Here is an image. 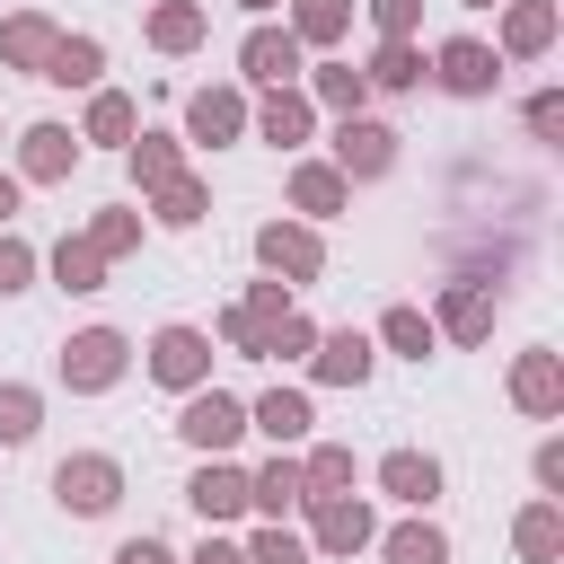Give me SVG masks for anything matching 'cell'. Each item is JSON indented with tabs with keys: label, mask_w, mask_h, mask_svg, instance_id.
<instances>
[{
	"label": "cell",
	"mask_w": 564,
	"mask_h": 564,
	"mask_svg": "<svg viewBox=\"0 0 564 564\" xmlns=\"http://www.w3.org/2000/svg\"><path fill=\"white\" fill-rule=\"evenodd\" d=\"M53 494H62V511L97 520V511H115V502H123V467H115L106 449H79V458H62V467H53Z\"/></svg>",
	"instance_id": "6da1fadb"
},
{
	"label": "cell",
	"mask_w": 564,
	"mask_h": 564,
	"mask_svg": "<svg viewBox=\"0 0 564 564\" xmlns=\"http://www.w3.org/2000/svg\"><path fill=\"white\" fill-rule=\"evenodd\" d=\"M123 352H132V344H123L115 326H79V335L62 344V379H70L79 397H97V388L123 379Z\"/></svg>",
	"instance_id": "7a4b0ae2"
},
{
	"label": "cell",
	"mask_w": 564,
	"mask_h": 564,
	"mask_svg": "<svg viewBox=\"0 0 564 564\" xmlns=\"http://www.w3.org/2000/svg\"><path fill=\"white\" fill-rule=\"evenodd\" d=\"M176 432H185L203 458H220V449L247 432V405H238L229 388H185V414H176Z\"/></svg>",
	"instance_id": "3957f363"
},
{
	"label": "cell",
	"mask_w": 564,
	"mask_h": 564,
	"mask_svg": "<svg viewBox=\"0 0 564 564\" xmlns=\"http://www.w3.org/2000/svg\"><path fill=\"white\" fill-rule=\"evenodd\" d=\"M150 379L159 388H203L212 379V335L203 326H159L150 335Z\"/></svg>",
	"instance_id": "277c9868"
},
{
	"label": "cell",
	"mask_w": 564,
	"mask_h": 564,
	"mask_svg": "<svg viewBox=\"0 0 564 564\" xmlns=\"http://www.w3.org/2000/svg\"><path fill=\"white\" fill-rule=\"evenodd\" d=\"M256 256H264L282 282H317V273H326V247H317V229H300V220H264V229H256Z\"/></svg>",
	"instance_id": "5b68a950"
},
{
	"label": "cell",
	"mask_w": 564,
	"mask_h": 564,
	"mask_svg": "<svg viewBox=\"0 0 564 564\" xmlns=\"http://www.w3.org/2000/svg\"><path fill=\"white\" fill-rule=\"evenodd\" d=\"M432 79L449 88V97H494V79H502V62L476 44V35H449L441 53H432Z\"/></svg>",
	"instance_id": "8992f818"
},
{
	"label": "cell",
	"mask_w": 564,
	"mask_h": 564,
	"mask_svg": "<svg viewBox=\"0 0 564 564\" xmlns=\"http://www.w3.org/2000/svg\"><path fill=\"white\" fill-rule=\"evenodd\" d=\"M335 167H344V176H388V167H397V132L370 123V115H344V123H335Z\"/></svg>",
	"instance_id": "52a82bcc"
},
{
	"label": "cell",
	"mask_w": 564,
	"mask_h": 564,
	"mask_svg": "<svg viewBox=\"0 0 564 564\" xmlns=\"http://www.w3.org/2000/svg\"><path fill=\"white\" fill-rule=\"evenodd\" d=\"M300 502H308V529H317V546H326V555H361V546L379 538V529H370V511H361V502H344V494H300Z\"/></svg>",
	"instance_id": "ba28073f"
},
{
	"label": "cell",
	"mask_w": 564,
	"mask_h": 564,
	"mask_svg": "<svg viewBox=\"0 0 564 564\" xmlns=\"http://www.w3.org/2000/svg\"><path fill=\"white\" fill-rule=\"evenodd\" d=\"M238 70L264 79V88H291V70H300V35H291V26H256V35L238 44Z\"/></svg>",
	"instance_id": "9c48e42d"
},
{
	"label": "cell",
	"mask_w": 564,
	"mask_h": 564,
	"mask_svg": "<svg viewBox=\"0 0 564 564\" xmlns=\"http://www.w3.org/2000/svg\"><path fill=\"white\" fill-rule=\"evenodd\" d=\"M247 132V97L238 88H194L185 97V141H238Z\"/></svg>",
	"instance_id": "30bf717a"
},
{
	"label": "cell",
	"mask_w": 564,
	"mask_h": 564,
	"mask_svg": "<svg viewBox=\"0 0 564 564\" xmlns=\"http://www.w3.org/2000/svg\"><path fill=\"white\" fill-rule=\"evenodd\" d=\"M511 405H520V414H555V405H564V361H555L546 344L511 361Z\"/></svg>",
	"instance_id": "8fae6325"
},
{
	"label": "cell",
	"mask_w": 564,
	"mask_h": 564,
	"mask_svg": "<svg viewBox=\"0 0 564 564\" xmlns=\"http://www.w3.org/2000/svg\"><path fill=\"white\" fill-rule=\"evenodd\" d=\"M546 44H555V0H511L502 9V53L511 62H538Z\"/></svg>",
	"instance_id": "7c38bea8"
},
{
	"label": "cell",
	"mask_w": 564,
	"mask_h": 564,
	"mask_svg": "<svg viewBox=\"0 0 564 564\" xmlns=\"http://www.w3.org/2000/svg\"><path fill=\"white\" fill-rule=\"evenodd\" d=\"M308 370H317L326 388H361V379H370V344H361L352 326H344V335H317V344H308Z\"/></svg>",
	"instance_id": "4fadbf2b"
},
{
	"label": "cell",
	"mask_w": 564,
	"mask_h": 564,
	"mask_svg": "<svg viewBox=\"0 0 564 564\" xmlns=\"http://www.w3.org/2000/svg\"><path fill=\"white\" fill-rule=\"evenodd\" d=\"M185 502H194L203 520H238V511H247V476H238V467H220V458H203V467H194V485H185Z\"/></svg>",
	"instance_id": "5bb4252c"
},
{
	"label": "cell",
	"mask_w": 564,
	"mask_h": 564,
	"mask_svg": "<svg viewBox=\"0 0 564 564\" xmlns=\"http://www.w3.org/2000/svg\"><path fill=\"white\" fill-rule=\"evenodd\" d=\"M97 70H106V44H97V35H53V53H44L35 79H53V88H88Z\"/></svg>",
	"instance_id": "9a60e30c"
},
{
	"label": "cell",
	"mask_w": 564,
	"mask_h": 564,
	"mask_svg": "<svg viewBox=\"0 0 564 564\" xmlns=\"http://www.w3.org/2000/svg\"><path fill=\"white\" fill-rule=\"evenodd\" d=\"M70 159H79V141H70L62 123H26V150H18V176H35V185H53V176H70Z\"/></svg>",
	"instance_id": "2e32d148"
},
{
	"label": "cell",
	"mask_w": 564,
	"mask_h": 564,
	"mask_svg": "<svg viewBox=\"0 0 564 564\" xmlns=\"http://www.w3.org/2000/svg\"><path fill=\"white\" fill-rule=\"evenodd\" d=\"M247 423H256L273 449H291V441H300L317 414H308V397H300V388H273V397H256V405H247Z\"/></svg>",
	"instance_id": "e0dca14e"
},
{
	"label": "cell",
	"mask_w": 564,
	"mask_h": 564,
	"mask_svg": "<svg viewBox=\"0 0 564 564\" xmlns=\"http://www.w3.org/2000/svg\"><path fill=\"white\" fill-rule=\"evenodd\" d=\"M379 485H388L405 511H423V502L441 494V467H432L423 449H388V458H379Z\"/></svg>",
	"instance_id": "ac0fdd59"
},
{
	"label": "cell",
	"mask_w": 564,
	"mask_h": 564,
	"mask_svg": "<svg viewBox=\"0 0 564 564\" xmlns=\"http://www.w3.org/2000/svg\"><path fill=\"white\" fill-rule=\"evenodd\" d=\"M53 35H62L53 18H35V9H18V18L0 26V62H9V70H44V53H53Z\"/></svg>",
	"instance_id": "d6986e66"
},
{
	"label": "cell",
	"mask_w": 564,
	"mask_h": 564,
	"mask_svg": "<svg viewBox=\"0 0 564 564\" xmlns=\"http://www.w3.org/2000/svg\"><path fill=\"white\" fill-rule=\"evenodd\" d=\"M256 132H264L273 150H300V141H308V97H300V88H273V97L256 106Z\"/></svg>",
	"instance_id": "ffe728a7"
},
{
	"label": "cell",
	"mask_w": 564,
	"mask_h": 564,
	"mask_svg": "<svg viewBox=\"0 0 564 564\" xmlns=\"http://www.w3.org/2000/svg\"><path fill=\"white\" fill-rule=\"evenodd\" d=\"M441 326H449L458 344L494 335V291H485V282H449V300H441Z\"/></svg>",
	"instance_id": "44dd1931"
},
{
	"label": "cell",
	"mask_w": 564,
	"mask_h": 564,
	"mask_svg": "<svg viewBox=\"0 0 564 564\" xmlns=\"http://www.w3.org/2000/svg\"><path fill=\"white\" fill-rule=\"evenodd\" d=\"M511 546H520L529 564H555V555H564V511H555V502H529V511L511 520Z\"/></svg>",
	"instance_id": "7402d4cb"
},
{
	"label": "cell",
	"mask_w": 564,
	"mask_h": 564,
	"mask_svg": "<svg viewBox=\"0 0 564 564\" xmlns=\"http://www.w3.org/2000/svg\"><path fill=\"white\" fill-rule=\"evenodd\" d=\"M203 26H212V18H203L194 0H159V9H150V44H159V53H194Z\"/></svg>",
	"instance_id": "603a6c76"
},
{
	"label": "cell",
	"mask_w": 564,
	"mask_h": 564,
	"mask_svg": "<svg viewBox=\"0 0 564 564\" xmlns=\"http://www.w3.org/2000/svg\"><path fill=\"white\" fill-rule=\"evenodd\" d=\"M361 79H370V88H423V53H414V35H379V53H370Z\"/></svg>",
	"instance_id": "cb8c5ba5"
},
{
	"label": "cell",
	"mask_w": 564,
	"mask_h": 564,
	"mask_svg": "<svg viewBox=\"0 0 564 564\" xmlns=\"http://www.w3.org/2000/svg\"><path fill=\"white\" fill-rule=\"evenodd\" d=\"M344 194H352V176H344V167H317V159H308V167H291V203H300V212H317V220H326V212H344Z\"/></svg>",
	"instance_id": "d4e9b609"
},
{
	"label": "cell",
	"mask_w": 564,
	"mask_h": 564,
	"mask_svg": "<svg viewBox=\"0 0 564 564\" xmlns=\"http://www.w3.org/2000/svg\"><path fill=\"white\" fill-rule=\"evenodd\" d=\"M300 494H308V485H300V458H273V467H256V476H247V502H256V511H273V520H282Z\"/></svg>",
	"instance_id": "484cf974"
},
{
	"label": "cell",
	"mask_w": 564,
	"mask_h": 564,
	"mask_svg": "<svg viewBox=\"0 0 564 564\" xmlns=\"http://www.w3.org/2000/svg\"><path fill=\"white\" fill-rule=\"evenodd\" d=\"M379 555H388V564H449V538H441L432 520H405V529L379 538Z\"/></svg>",
	"instance_id": "4316f807"
},
{
	"label": "cell",
	"mask_w": 564,
	"mask_h": 564,
	"mask_svg": "<svg viewBox=\"0 0 564 564\" xmlns=\"http://www.w3.org/2000/svg\"><path fill=\"white\" fill-rule=\"evenodd\" d=\"M53 282H62V291H106V256H97L88 238H62V247H53Z\"/></svg>",
	"instance_id": "83f0119b"
},
{
	"label": "cell",
	"mask_w": 564,
	"mask_h": 564,
	"mask_svg": "<svg viewBox=\"0 0 564 564\" xmlns=\"http://www.w3.org/2000/svg\"><path fill=\"white\" fill-rule=\"evenodd\" d=\"M150 203H159V220H167V229H194V220L212 212V194H203L194 176H167V185H150Z\"/></svg>",
	"instance_id": "f1b7e54d"
},
{
	"label": "cell",
	"mask_w": 564,
	"mask_h": 564,
	"mask_svg": "<svg viewBox=\"0 0 564 564\" xmlns=\"http://www.w3.org/2000/svg\"><path fill=\"white\" fill-rule=\"evenodd\" d=\"M300 485H308V494H344V485H352V449H344V441H317V449L300 458Z\"/></svg>",
	"instance_id": "f546056e"
},
{
	"label": "cell",
	"mask_w": 564,
	"mask_h": 564,
	"mask_svg": "<svg viewBox=\"0 0 564 564\" xmlns=\"http://www.w3.org/2000/svg\"><path fill=\"white\" fill-rule=\"evenodd\" d=\"M344 26H352V0H300V9H291V35H300V44H335Z\"/></svg>",
	"instance_id": "4dcf8cb0"
},
{
	"label": "cell",
	"mask_w": 564,
	"mask_h": 564,
	"mask_svg": "<svg viewBox=\"0 0 564 564\" xmlns=\"http://www.w3.org/2000/svg\"><path fill=\"white\" fill-rule=\"evenodd\" d=\"M308 88H317V106H335V115H361V97H370V79H361L352 62H326Z\"/></svg>",
	"instance_id": "1f68e13d"
},
{
	"label": "cell",
	"mask_w": 564,
	"mask_h": 564,
	"mask_svg": "<svg viewBox=\"0 0 564 564\" xmlns=\"http://www.w3.org/2000/svg\"><path fill=\"white\" fill-rule=\"evenodd\" d=\"M88 141H106V150H123V141H132V97H115V88H97V97H88Z\"/></svg>",
	"instance_id": "d6a6232c"
},
{
	"label": "cell",
	"mask_w": 564,
	"mask_h": 564,
	"mask_svg": "<svg viewBox=\"0 0 564 564\" xmlns=\"http://www.w3.org/2000/svg\"><path fill=\"white\" fill-rule=\"evenodd\" d=\"M132 176H141V194L167 185V176H185V167H176V132H141V141H132Z\"/></svg>",
	"instance_id": "836d02e7"
},
{
	"label": "cell",
	"mask_w": 564,
	"mask_h": 564,
	"mask_svg": "<svg viewBox=\"0 0 564 564\" xmlns=\"http://www.w3.org/2000/svg\"><path fill=\"white\" fill-rule=\"evenodd\" d=\"M379 344L405 352V361H423V352H432V317H423V308H388V317H379Z\"/></svg>",
	"instance_id": "e575fe53"
},
{
	"label": "cell",
	"mask_w": 564,
	"mask_h": 564,
	"mask_svg": "<svg viewBox=\"0 0 564 564\" xmlns=\"http://www.w3.org/2000/svg\"><path fill=\"white\" fill-rule=\"evenodd\" d=\"M35 423H44V397H35V388H18V379H9V388H0V441H26V432H35Z\"/></svg>",
	"instance_id": "d590c367"
},
{
	"label": "cell",
	"mask_w": 564,
	"mask_h": 564,
	"mask_svg": "<svg viewBox=\"0 0 564 564\" xmlns=\"http://www.w3.org/2000/svg\"><path fill=\"white\" fill-rule=\"evenodd\" d=\"M132 238H141V212H97V220H88V247H97V256H123Z\"/></svg>",
	"instance_id": "8d00e7d4"
},
{
	"label": "cell",
	"mask_w": 564,
	"mask_h": 564,
	"mask_svg": "<svg viewBox=\"0 0 564 564\" xmlns=\"http://www.w3.org/2000/svg\"><path fill=\"white\" fill-rule=\"evenodd\" d=\"M247 564H308V546H300L291 529H264V538L247 546Z\"/></svg>",
	"instance_id": "74e56055"
},
{
	"label": "cell",
	"mask_w": 564,
	"mask_h": 564,
	"mask_svg": "<svg viewBox=\"0 0 564 564\" xmlns=\"http://www.w3.org/2000/svg\"><path fill=\"white\" fill-rule=\"evenodd\" d=\"M26 273H35V247L0 229V291H26Z\"/></svg>",
	"instance_id": "f35d334b"
},
{
	"label": "cell",
	"mask_w": 564,
	"mask_h": 564,
	"mask_svg": "<svg viewBox=\"0 0 564 564\" xmlns=\"http://www.w3.org/2000/svg\"><path fill=\"white\" fill-rule=\"evenodd\" d=\"M529 132H538V141H555V132H564V97H555V88H538V97H529Z\"/></svg>",
	"instance_id": "ab89813d"
},
{
	"label": "cell",
	"mask_w": 564,
	"mask_h": 564,
	"mask_svg": "<svg viewBox=\"0 0 564 564\" xmlns=\"http://www.w3.org/2000/svg\"><path fill=\"white\" fill-rule=\"evenodd\" d=\"M220 335H229V344H238L247 361H264V326H256L247 308H229V317H220Z\"/></svg>",
	"instance_id": "60d3db41"
},
{
	"label": "cell",
	"mask_w": 564,
	"mask_h": 564,
	"mask_svg": "<svg viewBox=\"0 0 564 564\" xmlns=\"http://www.w3.org/2000/svg\"><path fill=\"white\" fill-rule=\"evenodd\" d=\"M370 18H379V35H414L423 0H370Z\"/></svg>",
	"instance_id": "b9f144b4"
},
{
	"label": "cell",
	"mask_w": 564,
	"mask_h": 564,
	"mask_svg": "<svg viewBox=\"0 0 564 564\" xmlns=\"http://www.w3.org/2000/svg\"><path fill=\"white\" fill-rule=\"evenodd\" d=\"M115 564H176V555H167L159 538H123V546H115Z\"/></svg>",
	"instance_id": "7bdbcfd3"
},
{
	"label": "cell",
	"mask_w": 564,
	"mask_h": 564,
	"mask_svg": "<svg viewBox=\"0 0 564 564\" xmlns=\"http://www.w3.org/2000/svg\"><path fill=\"white\" fill-rule=\"evenodd\" d=\"M538 485H546V494L564 485V441H546V449H538Z\"/></svg>",
	"instance_id": "ee69618b"
},
{
	"label": "cell",
	"mask_w": 564,
	"mask_h": 564,
	"mask_svg": "<svg viewBox=\"0 0 564 564\" xmlns=\"http://www.w3.org/2000/svg\"><path fill=\"white\" fill-rule=\"evenodd\" d=\"M194 564H247V546H229V538H203V546H194Z\"/></svg>",
	"instance_id": "f6af8a7d"
},
{
	"label": "cell",
	"mask_w": 564,
	"mask_h": 564,
	"mask_svg": "<svg viewBox=\"0 0 564 564\" xmlns=\"http://www.w3.org/2000/svg\"><path fill=\"white\" fill-rule=\"evenodd\" d=\"M9 212H18V176H0V220H9Z\"/></svg>",
	"instance_id": "bcb514c9"
},
{
	"label": "cell",
	"mask_w": 564,
	"mask_h": 564,
	"mask_svg": "<svg viewBox=\"0 0 564 564\" xmlns=\"http://www.w3.org/2000/svg\"><path fill=\"white\" fill-rule=\"evenodd\" d=\"M238 9H273V0H238Z\"/></svg>",
	"instance_id": "7dc6e473"
},
{
	"label": "cell",
	"mask_w": 564,
	"mask_h": 564,
	"mask_svg": "<svg viewBox=\"0 0 564 564\" xmlns=\"http://www.w3.org/2000/svg\"><path fill=\"white\" fill-rule=\"evenodd\" d=\"M467 9H494V0H467Z\"/></svg>",
	"instance_id": "c3c4849f"
}]
</instances>
